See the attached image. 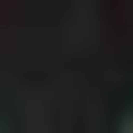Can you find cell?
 Masks as SVG:
<instances>
[{
	"mask_svg": "<svg viewBox=\"0 0 133 133\" xmlns=\"http://www.w3.org/2000/svg\"><path fill=\"white\" fill-rule=\"evenodd\" d=\"M115 133H133V115H124V124H115Z\"/></svg>",
	"mask_w": 133,
	"mask_h": 133,
	"instance_id": "obj_1",
	"label": "cell"
}]
</instances>
